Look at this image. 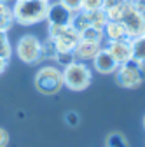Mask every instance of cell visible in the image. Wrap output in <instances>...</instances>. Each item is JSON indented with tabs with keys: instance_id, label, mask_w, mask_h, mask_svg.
I'll use <instances>...</instances> for the list:
<instances>
[{
	"instance_id": "2",
	"label": "cell",
	"mask_w": 145,
	"mask_h": 147,
	"mask_svg": "<svg viewBox=\"0 0 145 147\" xmlns=\"http://www.w3.org/2000/svg\"><path fill=\"white\" fill-rule=\"evenodd\" d=\"M63 86H66L72 91H82L91 84L93 74L89 70V67L84 61H75L68 67H65L63 70Z\"/></svg>"
},
{
	"instance_id": "32",
	"label": "cell",
	"mask_w": 145,
	"mask_h": 147,
	"mask_svg": "<svg viewBox=\"0 0 145 147\" xmlns=\"http://www.w3.org/2000/svg\"><path fill=\"white\" fill-rule=\"evenodd\" d=\"M142 14H143V18H145V9H143V11H142Z\"/></svg>"
},
{
	"instance_id": "7",
	"label": "cell",
	"mask_w": 145,
	"mask_h": 147,
	"mask_svg": "<svg viewBox=\"0 0 145 147\" xmlns=\"http://www.w3.org/2000/svg\"><path fill=\"white\" fill-rule=\"evenodd\" d=\"M72 14L74 12H72L70 9H66L61 2H49L46 21L49 25H70Z\"/></svg>"
},
{
	"instance_id": "16",
	"label": "cell",
	"mask_w": 145,
	"mask_h": 147,
	"mask_svg": "<svg viewBox=\"0 0 145 147\" xmlns=\"http://www.w3.org/2000/svg\"><path fill=\"white\" fill-rule=\"evenodd\" d=\"M87 18H89V23H91V26H96V28H100V30H103L105 25H107V21H108V18H107V14H105L103 9L87 12Z\"/></svg>"
},
{
	"instance_id": "9",
	"label": "cell",
	"mask_w": 145,
	"mask_h": 147,
	"mask_svg": "<svg viewBox=\"0 0 145 147\" xmlns=\"http://www.w3.org/2000/svg\"><path fill=\"white\" fill-rule=\"evenodd\" d=\"M91 61H93L95 70L100 72V74H114L117 70V67H119V63L114 60L112 54L107 51V47H101L98 51V54H96Z\"/></svg>"
},
{
	"instance_id": "25",
	"label": "cell",
	"mask_w": 145,
	"mask_h": 147,
	"mask_svg": "<svg viewBox=\"0 0 145 147\" xmlns=\"http://www.w3.org/2000/svg\"><path fill=\"white\" fill-rule=\"evenodd\" d=\"M60 2L70 9L72 12H77V11H82V0H60Z\"/></svg>"
},
{
	"instance_id": "31",
	"label": "cell",
	"mask_w": 145,
	"mask_h": 147,
	"mask_svg": "<svg viewBox=\"0 0 145 147\" xmlns=\"http://www.w3.org/2000/svg\"><path fill=\"white\" fill-rule=\"evenodd\" d=\"M0 2H4V4H11V2H14V0H0Z\"/></svg>"
},
{
	"instance_id": "27",
	"label": "cell",
	"mask_w": 145,
	"mask_h": 147,
	"mask_svg": "<svg viewBox=\"0 0 145 147\" xmlns=\"http://www.w3.org/2000/svg\"><path fill=\"white\" fill-rule=\"evenodd\" d=\"M122 2H124V0H103V11L112 9V7H115V5H119Z\"/></svg>"
},
{
	"instance_id": "30",
	"label": "cell",
	"mask_w": 145,
	"mask_h": 147,
	"mask_svg": "<svg viewBox=\"0 0 145 147\" xmlns=\"http://www.w3.org/2000/svg\"><path fill=\"white\" fill-rule=\"evenodd\" d=\"M11 11V5L9 4H4V2H0V16H4L5 12Z\"/></svg>"
},
{
	"instance_id": "23",
	"label": "cell",
	"mask_w": 145,
	"mask_h": 147,
	"mask_svg": "<svg viewBox=\"0 0 145 147\" xmlns=\"http://www.w3.org/2000/svg\"><path fill=\"white\" fill-rule=\"evenodd\" d=\"M98 9H103V0H82V11L91 12Z\"/></svg>"
},
{
	"instance_id": "12",
	"label": "cell",
	"mask_w": 145,
	"mask_h": 147,
	"mask_svg": "<svg viewBox=\"0 0 145 147\" xmlns=\"http://www.w3.org/2000/svg\"><path fill=\"white\" fill-rule=\"evenodd\" d=\"M103 35L107 40H130L128 30L122 25V21H107Z\"/></svg>"
},
{
	"instance_id": "8",
	"label": "cell",
	"mask_w": 145,
	"mask_h": 147,
	"mask_svg": "<svg viewBox=\"0 0 145 147\" xmlns=\"http://www.w3.org/2000/svg\"><path fill=\"white\" fill-rule=\"evenodd\" d=\"M52 40H54V44H56L58 53H61V51H74L77 42H79V33L70 25H66V26H63V30L54 37Z\"/></svg>"
},
{
	"instance_id": "10",
	"label": "cell",
	"mask_w": 145,
	"mask_h": 147,
	"mask_svg": "<svg viewBox=\"0 0 145 147\" xmlns=\"http://www.w3.org/2000/svg\"><path fill=\"white\" fill-rule=\"evenodd\" d=\"M105 47L119 65L131 60V44H130V40H108V44Z\"/></svg>"
},
{
	"instance_id": "24",
	"label": "cell",
	"mask_w": 145,
	"mask_h": 147,
	"mask_svg": "<svg viewBox=\"0 0 145 147\" xmlns=\"http://www.w3.org/2000/svg\"><path fill=\"white\" fill-rule=\"evenodd\" d=\"M65 123H66V126H70V128H75V126H79L81 117H79V114L75 112V110H68V112L65 114Z\"/></svg>"
},
{
	"instance_id": "28",
	"label": "cell",
	"mask_w": 145,
	"mask_h": 147,
	"mask_svg": "<svg viewBox=\"0 0 145 147\" xmlns=\"http://www.w3.org/2000/svg\"><path fill=\"white\" fill-rule=\"evenodd\" d=\"M131 4H133L138 11H143V9H145V0H131Z\"/></svg>"
},
{
	"instance_id": "3",
	"label": "cell",
	"mask_w": 145,
	"mask_h": 147,
	"mask_svg": "<svg viewBox=\"0 0 145 147\" xmlns=\"http://www.w3.org/2000/svg\"><path fill=\"white\" fill-rule=\"evenodd\" d=\"M35 88L42 95H56L63 88V72L52 65L42 67L35 74Z\"/></svg>"
},
{
	"instance_id": "17",
	"label": "cell",
	"mask_w": 145,
	"mask_h": 147,
	"mask_svg": "<svg viewBox=\"0 0 145 147\" xmlns=\"http://www.w3.org/2000/svg\"><path fill=\"white\" fill-rule=\"evenodd\" d=\"M105 145L107 147H130L126 137L122 133H119V131H112L110 135H108L107 140H105Z\"/></svg>"
},
{
	"instance_id": "34",
	"label": "cell",
	"mask_w": 145,
	"mask_h": 147,
	"mask_svg": "<svg viewBox=\"0 0 145 147\" xmlns=\"http://www.w3.org/2000/svg\"><path fill=\"white\" fill-rule=\"evenodd\" d=\"M143 126H145V117H143Z\"/></svg>"
},
{
	"instance_id": "22",
	"label": "cell",
	"mask_w": 145,
	"mask_h": 147,
	"mask_svg": "<svg viewBox=\"0 0 145 147\" xmlns=\"http://www.w3.org/2000/svg\"><path fill=\"white\" fill-rule=\"evenodd\" d=\"M14 14H12V9L9 12H5L4 16H0V30H4V32H9L14 25Z\"/></svg>"
},
{
	"instance_id": "19",
	"label": "cell",
	"mask_w": 145,
	"mask_h": 147,
	"mask_svg": "<svg viewBox=\"0 0 145 147\" xmlns=\"http://www.w3.org/2000/svg\"><path fill=\"white\" fill-rule=\"evenodd\" d=\"M56 53H58L56 44H54V40L51 37H47V39L42 42V60H54Z\"/></svg>"
},
{
	"instance_id": "35",
	"label": "cell",
	"mask_w": 145,
	"mask_h": 147,
	"mask_svg": "<svg viewBox=\"0 0 145 147\" xmlns=\"http://www.w3.org/2000/svg\"><path fill=\"white\" fill-rule=\"evenodd\" d=\"M46 2H52V0H46Z\"/></svg>"
},
{
	"instance_id": "14",
	"label": "cell",
	"mask_w": 145,
	"mask_h": 147,
	"mask_svg": "<svg viewBox=\"0 0 145 147\" xmlns=\"http://www.w3.org/2000/svg\"><path fill=\"white\" fill-rule=\"evenodd\" d=\"M70 26L74 28L77 33H81V32L86 30L87 26H91V23H89V18H87V12H86V11H77V12H74V14H72Z\"/></svg>"
},
{
	"instance_id": "1",
	"label": "cell",
	"mask_w": 145,
	"mask_h": 147,
	"mask_svg": "<svg viewBox=\"0 0 145 147\" xmlns=\"http://www.w3.org/2000/svg\"><path fill=\"white\" fill-rule=\"evenodd\" d=\"M49 2L46 0H14L12 14L14 21L21 26H32L46 20Z\"/></svg>"
},
{
	"instance_id": "18",
	"label": "cell",
	"mask_w": 145,
	"mask_h": 147,
	"mask_svg": "<svg viewBox=\"0 0 145 147\" xmlns=\"http://www.w3.org/2000/svg\"><path fill=\"white\" fill-rule=\"evenodd\" d=\"M0 56L5 60H11V56H12V46L7 39V32H4V30H0Z\"/></svg>"
},
{
	"instance_id": "5",
	"label": "cell",
	"mask_w": 145,
	"mask_h": 147,
	"mask_svg": "<svg viewBox=\"0 0 145 147\" xmlns=\"http://www.w3.org/2000/svg\"><path fill=\"white\" fill-rule=\"evenodd\" d=\"M16 54L23 63L33 65L42 60V42L39 40L37 35L26 33L23 35L16 44Z\"/></svg>"
},
{
	"instance_id": "20",
	"label": "cell",
	"mask_w": 145,
	"mask_h": 147,
	"mask_svg": "<svg viewBox=\"0 0 145 147\" xmlns=\"http://www.w3.org/2000/svg\"><path fill=\"white\" fill-rule=\"evenodd\" d=\"M54 61L65 68V67H68V65H72V63H75L77 58H75L74 51H61V53H56V56H54Z\"/></svg>"
},
{
	"instance_id": "21",
	"label": "cell",
	"mask_w": 145,
	"mask_h": 147,
	"mask_svg": "<svg viewBox=\"0 0 145 147\" xmlns=\"http://www.w3.org/2000/svg\"><path fill=\"white\" fill-rule=\"evenodd\" d=\"M126 2H128V0H124L122 4H119V5H115V7H112V9H107V11H105L108 21H121L122 12H124V7H126Z\"/></svg>"
},
{
	"instance_id": "4",
	"label": "cell",
	"mask_w": 145,
	"mask_h": 147,
	"mask_svg": "<svg viewBox=\"0 0 145 147\" xmlns=\"http://www.w3.org/2000/svg\"><path fill=\"white\" fill-rule=\"evenodd\" d=\"M114 74H115V82L122 88H128V89L138 88L145 81V67L133 58L122 65H119Z\"/></svg>"
},
{
	"instance_id": "26",
	"label": "cell",
	"mask_w": 145,
	"mask_h": 147,
	"mask_svg": "<svg viewBox=\"0 0 145 147\" xmlns=\"http://www.w3.org/2000/svg\"><path fill=\"white\" fill-rule=\"evenodd\" d=\"M9 145V133L7 130L0 128V147H7Z\"/></svg>"
},
{
	"instance_id": "13",
	"label": "cell",
	"mask_w": 145,
	"mask_h": 147,
	"mask_svg": "<svg viewBox=\"0 0 145 147\" xmlns=\"http://www.w3.org/2000/svg\"><path fill=\"white\" fill-rule=\"evenodd\" d=\"M130 44H131V58L145 65V37L143 35L133 37V39H130Z\"/></svg>"
},
{
	"instance_id": "15",
	"label": "cell",
	"mask_w": 145,
	"mask_h": 147,
	"mask_svg": "<svg viewBox=\"0 0 145 147\" xmlns=\"http://www.w3.org/2000/svg\"><path fill=\"white\" fill-rule=\"evenodd\" d=\"M103 30H100V28H96V26H87L86 30H82L81 33H79V39H82V40H91V42H103Z\"/></svg>"
},
{
	"instance_id": "29",
	"label": "cell",
	"mask_w": 145,
	"mask_h": 147,
	"mask_svg": "<svg viewBox=\"0 0 145 147\" xmlns=\"http://www.w3.org/2000/svg\"><path fill=\"white\" fill-rule=\"evenodd\" d=\"M7 65H9V60H5V58L0 56V74H4V72H5Z\"/></svg>"
},
{
	"instance_id": "33",
	"label": "cell",
	"mask_w": 145,
	"mask_h": 147,
	"mask_svg": "<svg viewBox=\"0 0 145 147\" xmlns=\"http://www.w3.org/2000/svg\"><path fill=\"white\" fill-rule=\"evenodd\" d=\"M142 35H143V37H145V30H143V33H142Z\"/></svg>"
},
{
	"instance_id": "6",
	"label": "cell",
	"mask_w": 145,
	"mask_h": 147,
	"mask_svg": "<svg viewBox=\"0 0 145 147\" xmlns=\"http://www.w3.org/2000/svg\"><path fill=\"white\" fill-rule=\"evenodd\" d=\"M121 21L126 26V30H128L130 39H133V37H140L143 33V30H145V18H143L142 11H138L130 0L126 2V7H124Z\"/></svg>"
},
{
	"instance_id": "11",
	"label": "cell",
	"mask_w": 145,
	"mask_h": 147,
	"mask_svg": "<svg viewBox=\"0 0 145 147\" xmlns=\"http://www.w3.org/2000/svg\"><path fill=\"white\" fill-rule=\"evenodd\" d=\"M101 47L103 46L100 42H91V40H82V39H79V42H77V46L74 49V54H75V58L79 61H91L96 54H98V51Z\"/></svg>"
},
{
	"instance_id": "36",
	"label": "cell",
	"mask_w": 145,
	"mask_h": 147,
	"mask_svg": "<svg viewBox=\"0 0 145 147\" xmlns=\"http://www.w3.org/2000/svg\"><path fill=\"white\" fill-rule=\"evenodd\" d=\"M130 2H131V0H130Z\"/></svg>"
}]
</instances>
